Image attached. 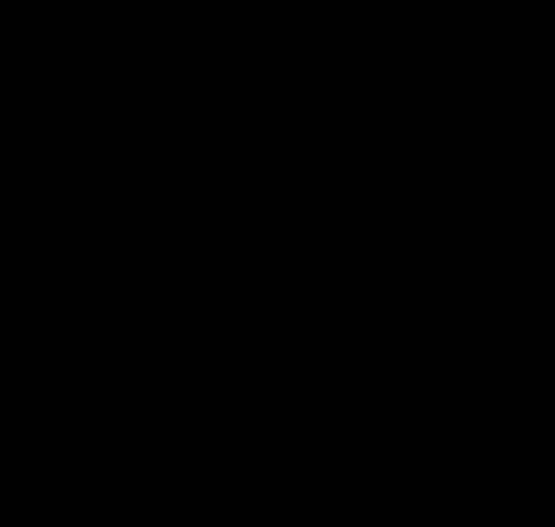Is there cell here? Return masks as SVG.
<instances>
[]
</instances>
